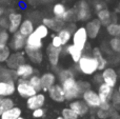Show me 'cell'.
Returning <instances> with one entry per match:
<instances>
[{
	"mask_svg": "<svg viewBox=\"0 0 120 119\" xmlns=\"http://www.w3.org/2000/svg\"><path fill=\"white\" fill-rule=\"evenodd\" d=\"M16 90L18 92V94L21 97H24V98H29V97L33 96V95L37 94V91L31 86V83L29 82V80L26 79H21L18 81L16 86Z\"/></svg>",
	"mask_w": 120,
	"mask_h": 119,
	"instance_id": "4",
	"label": "cell"
},
{
	"mask_svg": "<svg viewBox=\"0 0 120 119\" xmlns=\"http://www.w3.org/2000/svg\"><path fill=\"white\" fill-rule=\"evenodd\" d=\"M83 101L89 105V108H99L101 104V99H100L98 93H96L93 90H86L82 93Z\"/></svg>",
	"mask_w": 120,
	"mask_h": 119,
	"instance_id": "5",
	"label": "cell"
},
{
	"mask_svg": "<svg viewBox=\"0 0 120 119\" xmlns=\"http://www.w3.org/2000/svg\"><path fill=\"white\" fill-rule=\"evenodd\" d=\"M42 1H44V2H50V1H52V0H42Z\"/></svg>",
	"mask_w": 120,
	"mask_h": 119,
	"instance_id": "51",
	"label": "cell"
},
{
	"mask_svg": "<svg viewBox=\"0 0 120 119\" xmlns=\"http://www.w3.org/2000/svg\"><path fill=\"white\" fill-rule=\"evenodd\" d=\"M34 32H35L36 34H37L38 36H39L41 39H43V38L48 37L49 35V29L45 26V25L42 23V24H39L37 27H36L35 30H34Z\"/></svg>",
	"mask_w": 120,
	"mask_h": 119,
	"instance_id": "36",
	"label": "cell"
},
{
	"mask_svg": "<svg viewBox=\"0 0 120 119\" xmlns=\"http://www.w3.org/2000/svg\"><path fill=\"white\" fill-rule=\"evenodd\" d=\"M14 107V102H13L12 99L10 98H1L0 99V115H1L3 112H5L6 110L11 109V108Z\"/></svg>",
	"mask_w": 120,
	"mask_h": 119,
	"instance_id": "32",
	"label": "cell"
},
{
	"mask_svg": "<svg viewBox=\"0 0 120 119\" xmlns=\"http://www.w3.org/2000/svg\"><path fill=\"white\" fill-rule=\"evenodd\" d=\"M78 86H79V88H80V90L82 93L86 90H90V88H91L90 82H86V81H78Z\"/></svg>",
	"mask_w": 120,
	"mask_h": 119,
	"instance_id": "45",
	"label": "cell"
},
{
	"mask_svg": "<svg viewBox=\"0 0 120 119\" xmlns=\"http://www.w3.org/2000/svg\"><path fill=\"white\" fill-rule=\"evenodd\" d=\"M25 48V54L30 58V60L34 63H40L43 59V55L40 52V50H33V48Z\"/></svg>",
	"mask_w": 120,
	"mask_h": 119,
	"instance_id": "23",
	"label": "cell"
},
{
	"mask_svg": "<svg viewBox=\"0 0 120 119\" xmlns=\"http://www.w3.org/2000/svg\"><path fill=\"white\" fill-rule=\"evenodd\" d=\"M78 70L84 75H93L98 71V63L94 56L82 55L77 62Z\"/></svg>",
	"mask_w": 120,
	"mask_h": 119,
	"instance_id": "2",
	"label": "cell"
},
{
	"mask_svg": "<svg viewBox=\"0 0 120 119\" xmlns=\"http://www.w3.org/2000/svg\"><path fill=\"white\" fill-rule=\"evenodd\" d=\"M102 8H104V4H103V2H97V3L95 4V10L97 11H100V10H102Z\"/></svg>",
	"mask_w": 120,
	"mask_h": 119,
	"instance_id": "48",
	"label": "cell"
},
{
	"mask_svg": "<svg viewBox=\"0 0 120 119\" xmlns=\"http://www.w3.org/2000/svg\"><path fill=\"white\" fill-rule=\"evenodd\" d=\"M101 25L102 24L100 23V21L98 20L97 18L92 19L91 21H89V22L86 23V25H85L87 37L92 38V39H94V38L97 37V36L99 35L100 30H101Z\"/></svg>",
	"mask_w": 120,
	"mask_h": 119,
	"instance_id": "8",
	"label": "cell"
},
{
	"mask_svg": "<svg viewBox=\"0 0 120 119\" xmlns=\"http://www.w3.org/2000/svg\"><path fill=\"white\" fill-rule=\"evenodd\" d=\"M45 102V96L43 94H35L33 96L29 97L27 98V101H26V104H27V108L32 111L36 109H39V108H42Z\"/></svg>",
	"mask_w": 120,
	"mask_h": 119,
	"instance_id": "10",
	"label": "cell"
},
{
	"mask_svg": "<svg viewBox=\"0 0 120 119\" xmlns=\"http://www.w3.org/2000/svg\"><path fill=\"white\" fill-rule=\"evenodd\" d=\"M18 119H25V118H22V117H19Z\"/></svg>",
	"mask_w": 120,
	"mask_h": 119,
	"instance_id": "54",
	"label": "cell"
},
{
	"mask_svg": "<svg viewBox=\"0 0 120 119\" xmlns=\"http://www.w3.org/2000/svg\"><path fill=\"white\" fill-rule=\"evenodd\" d=\"M116 113V109L112 105L110 110H103V109H99L97 111V117L99 119H109L110 117H112L113 115H115Z\"/></svg>",
	"mask_w": 120,
	"mask_h": 119,
	"instance_id": "29",
	"label": "cell"
},
{
	"mask_svg": "<svg viewBox=\"0 0 120 119\" xmlns=\"http://www.w3.org/2000/svg\"><path fill=\"white\" fill-rule=\"evenodd\" d=\"M61 116L64 119H78V117H79L71 108H65V109L62 110Z\"/></svg>",
	"mask_w": 120,
	"mask_h": 119,
	"instance_id": "37",
	"label": "cell"
},
{
	"mask_svg": "<svg viewBox=\"0 0 120 119\" xmlns=\"http://www.w3.org/2000/svg\"><path fill=\"white\" fill-rule=\"evenodd\" d=\"M110 119H120V115H118V114H115V115H113L112 117H110Z\"/></svg>",
	"mask_w": 120,
	"mask_h": 119,
	"instance_id": "49",
	"label": "cell"
},
{
	"mask_svg": "<svg viewBox=\"0 0 120 119\" xmlns=\"http://www.w3.org/2000/svg\"><path fill=\"white\" fill-rule=\"evenodd\" d=\"M11 55V50L6 44H0V62H4Z\"/></svg>",
	"mask_w": 120,
	"mask_h": 119,
	"instance_id": "33",
	"label": "cell"
},
{
	"mask_svg": "<svg viewBox=\"0 0 120 119\" xmlns=\"http://www.w3.org/2000/svg\"><path fill=\"white\" fill-rule=\"evenodd\" d=\"M29 82L31 83V86H33L34 89H35L37 92H39V91H41V79H40L39 76L37 75H33L30 77L29 79Z\"/></svg>",
	"mask_w": 120,
	"mask_h": 119,
	"instance_id": "35",
	"label": "cell"
},
{
	"mask_svg": "<svg viewBox=\"0 0 120 119\" xmlns=\"http://www.w3.org/2000/svg\"><path fill=\"white\" fill-rule=\"evenodd\" d=\"M25 41H26V37L23 36L19 31L14 33L12 39V48L15 51H20L23 48H25Z\"/></svg>",
	"mask_w": 120,
	"mask_h": 119,
	"instance_id": "19",
	"label": "cell"
},
{
	"mask_svg": "<svg viewBox=\"0 0 120 119\" xmlns=\"http://www.w3.org/2000/svg\"><path fill=\"white\" fill-rule=\"evenodd\" d=\"M56 119H64V118H63V117H62V116H60V117H57Z\"/></svg>",
	"mask_w": 120,
	"mask_h": 119,
	"instance_id": "52",
	"label": "cell"
},
{
	"mask_svg": "<svg viewBox=\"0 0 120 119\" xmlns=\"http://www.w3.org/2000/svg\"><path fill=\"white\" fill-rule=\"evenodd\" d=\"M58 77H59L60 82H62V81H64L65 79H68V78L74 77V72H73L72 70H70V69L61 70V71H59V73H58Z\"/></svg>",
	"mask_w": 120,
	"mask_h": 119,
	"instance_id": "38",
	"label": "cell"
},
{
	"mask_svg": "<svg viewBox=\"0 0 120 119\" xmlns=\"http://www.w3.org/2000/svg\"><path fill=\"white\" fill-rule=\"evenodd\" d=\"M118 93L120 94V86H119V89H118Z\"/></svg>",
	"mask_w": 120,
	"mask_h": 119,
	"instance_id": "53",
	"label": "cell"
},
{
	"mask_svg": "<svg viewBox=\"0 0 120 119\" xmlns=\"http://www.w3.org/2000/svg\"><path fill=\"white\" fill-rule=\"evenodd\" d=\"M0 26L3 30L8 29V18H1L0 19Z\"/></svg>",
	"mask_w": 120,
	"mask_h": 119,
	"instance_id": "47",
	"label": "cell"
},
{
	"mask_svg": "<svg viewBox=\"0 0 120 119\" xmlns=\"http://www.w3.org/2000/svg\"><path fill=\"white\" fill-rule=\"evenodd\" d=\"M73 37V44L75 46H77L80 50H84L85 45H86V41H87V33L85 27H79L76 29V31L73 33L72 35Z\"/></svg>",
	"mask_w": 120,
	"mask_h": 119,
	"instance_id": "3",
	"label": "cell"
},
{
	"mask_svg": "<svg viewBox=\"0 0 120 119\" xmlns=\"http://www.w3.org/2000/svg\"><path fill=\"white\" fill-rule=\"evenodd\" d=\"M51 44H52L53 46H56V48H62V46H63L61 39H60V37L58 35L54 36V37L52 38V43Z\"/></svg>",
	"mask_w": 120,
	"mask_h": 119,
	"instance_id": "42",
	"label": "cell"
},
{
	"mask_svg": "<svg viewBox=\"0 0 120 119\" xmlns=\"http://www.w3.org/2000/svg\"><path fill=\"white\" fill-rule=\"evenodd\" d=\"M40 79H41V89L43 91H49V89L55 84L56 76L53 73H45L40 77Z\"/></svg>",
	"mask_w": 120,
	"mask_h": 119,
	"instance_id": "21",
	"label": "cell"
},
{
	"mask_svg": "<svg viewBox=\"0 0 120 119\" xmlns=\"http://www.w3.org/2000/svg\"><path fill=\"white\" fill-rule=\"evenodd\" d=\"M65 11H66L65 6H64L62 3H56L54 5V7H53V13H54L55 17H56V18H59V19L62 18L63 14L65 13Z\"/></svg>",
	"mask_w": 120,
	"mask_h": 119,
	"instance_id": "34",
	"label": "cell"
},
{
	"mask_svg": "<svg viewBox=\"0 0 120 119\" xmlns=\"http://www.w3.org/2000/svg\"><path fill=\"white\" fill-rule=\"evenodd\" d=\"M17 77L15 71L11 69H6V67H0V81L3 80H14V78Z\"/></svg>",
	"mask_w": 120,
	"mask_h": 119,
	"instance_id": "28",
	"label": "cell"
},
{
	"mask_svg": "<svg viewBox=\"0 0 120 119\" xmlns=\"http://www.w3.org/2000/svg\"><path fill=\"white\" fill-rule=\"evenodd\" d=\"M16 91L14 80H3L0 81V97H8L13 95Z\"/></svg>",
	"mask_w": 120,
	"mask_h": 119,
	"instance_id": "12",
	"label": "cell"
},
{
	"mask_svg": "<svg viewBox=\"0 0 120 119\" xmlns=\"http://www.w3.org/2000/svg\"><path fill=\"white\" fill-rule=\"evenodd\" d=\"M62 52V48H56L53 46L52 44L48 46L46 48V53H48V57H49V61L53 67H57L59 62V57L60 54Z\"/></svg>",
	"mask_w": 120,
	"mask_h": 119,
	"instance_id": "14",
	"label": "cell"
},
{
	"mask_svg": "<svg viewBox=\"0 0 120 119\" xmlns=\"http://www.w3.org/2000/svg\"><path fill=\"white\" fill-rule=\"evenodd\" d=\"M8 41V33L6 31L0 32V44H6Z\"/></svg>",
	"mask_w": 120,
	"mask_h": 119,
	"instance_id": "43",
	"label": "cell"
},
{
	"mask_svg": "<svg viewBox=\"0 0 120 119\" xmlns=\"http://www.w3.org/2000/svg\"><path fill=\"white\" fill-rule=\"evenodd\" d=\"M42 23L49 30H53V31L59 32L61 29H63V20L59 18H44L42 20Z\"/></svg>",
	"mask_w": 120,
	"mask_h": 119,
	"instance_id": "20",
	"label": "cell"
},
{
	"mask_svg": "<svg viewBox=\"0 0 120 119\" xmlns=\"http://www.w3.org/2000/svg\"><path fill=\"white\" fill-rule=\"evenodd\" d=\"M44 116V110L42 108L36 109L33 111V117L34 118H42Z\"/></svg>",
	"mask_w": 120,
	"mask_h": 119,
	"instance_id": "44",
	"label": "cell"
},
{
	"mask_svg": "<svg viewBox=\"0 0 120 119\" xmlns=\"http://www.w3.org/2000/svg\"><path fill=\"white\" fill-rule=\"evenodd\" d=\"M65 52L72 57L73 61L77 63L79 61V59L81 58V56H82L83 51L80 50V48H78L77 46H75L74 44H71V45H68L65 48Z\"/></svg>",
	"mask_w": 120,
	"mask_h": 119,
	"instance_id": "25",
	"label": "cell"
},
{
	"mask_svg": "<svg viewBox=\"0 0 120 119\" xmlns=\"http://www.w3.org/2000/svg\"><path fill=\"white\" fill-rule=\"evenodd\" d=\"M93 80H94V82H95V83H97V84H100V83H102V82H103V79H102V75H101V74H96V75H94Z\"/></svg>",
	"mask_w": 120,
	"mask_h": 119,
	"instance_id": "46",
	"label": "cell"
},
{
	"mask_svg": "<svg viewBox=\"0 0 120 119\" xmlns=\"http://www.w3.org/2000/svg\"><path fill=\"white\" fill-rule=\"evenodd\" d=\"M0 117L1 119H18L19 117H21V110L17 107H13L3 112L0 115Z\"/></svg>",
	"mask_w": 120,
	"mask_h": 119,
	"instance_id": "26",
	"label": "cell"
},
{
	"mask_svg": "<svg viewBox=\"0 0 120 119\" xmlns=\"http://www.w3.org/2000/svg\"><path fill=\"white\" fill-rule=\"evenodd\" d=\"M70 108L78 116H84L89 112V105L83 100H78V99H75L74 101H72L70 103Z\"/></svg>",
	"mask_w": 120,
	"mask_h": 119,
	"instance_id": "17",
	"label": "cell"
},
{
	"mask_svg": "<svg viewBox=\"0 0 120 119\" xmlns=\"http://www.w3.org/2000/svg\"><path fill=\"white\" fill-rule=\"evenodd\" d=\"M25 48H33V50H41V48H42V39L35 33V32H33L31 35H29L26 37Z\"/></svg>",
	"mask_w": 120,
	"mask_h": 119,
	"instance_id": "16",
	"label": "cell"
},
{
	"mask_svg": "<svg viewBox=\"0 0 120 119\" xmlns=\"http://www.w3.org/2000/svg\"><path fill=\"white\" fill-rule=\"evenodd\" d=\"M119 6H120V5H119Z\"/></svg>",
	"mask_w": 120,
	"mask_h": 119,
	"instance_id": "57",
	"label": "cell"
},
{
	"mask_svg": "<svg viewBox=\"0 0 120 119\" xmlns=\"http://www.w3.org/2000/svg\"><path fill=\"white\" fill-rule=\"evenodd\" d=\"M8 31L11 33H16L19 30L21 22H22V16L19 13H10L8 16Z\"/></svg>",
	"mask_w": 120,
	"mask_h": 119,
	"instance_id": "11",
	"label": "cell"
},
{
	"mask_svg": "<svg viewBox=\"0 0 120 119\" xmlns=\"http://www.w3.org/2000/svg\"><path fill=\"white\" fill-rule=\"evenodd\" d=\"M77 19L80 21L87 20L91 16V10H90V5L85 0H81L77 5V13H76Z\"/></svg>",
	"mask_w": 120,
	"mask_h": 119,
	"instance_id": "9",
	"label": "cell"
},
{
	"mask_svg": "<svg viewBox=\"0 0 120 119\" xmlns=\"http://www.w3.org/2000/svg\"><path fill=\"white\" fill-rule=\"evenodd\" d=\"M15 73H16L17 77L21 78V79H27L31 76H33L34 69L31 64H27V63L24 62L15 70Z\"/></svg>",
	"mask_w": 120,
	"mask_h": 119,
	"instance_id": "18",
	"label": "cell"
},
{
	"mask_svg": "<svg viewBox=\"0 0 120 119\" xmlns=\"http://www.w3.org/2000/svg\"><path fill=\"white\" fill-rule=\"evenodd\" d=\"M74 17H75V11H73V10H66L65 11V13L63 14V16H62V20L63 21H72L73 19H74Z\"/></svg>",
	"mask_w": 120,
	"mask_h": 119,
	"instance_id": "41",
	"label": "cell"
},
{
	"mask_svg": "<svg viewBox=\"0 0 120 119\" xmlns=\"http://www.w3.org/2000/svg\"><path fill=\"white\" fill-rule=\"evenodd\" d=\"M0 99H1V98H0Z\"/></svg>",
	"mask_w": 120,
	"mask_h": 119,
	"instance_id": "56",
	"label": "cell"
},
{
	"mask_svg": "<svg viewBox=\"0 0 120 119\" xmlns=\"http://www.w3.org/2000/svg\"><path fill=\"white\" fill-rule=\"evenodd\" d=\"M113 89L114 88L108 86V84L104 83V82L99 84V86H98V95H99L100 99H101V102H106V101L111 100L113 92H114Z\"/></svg>",
	"mask_w": 120,
	"mask_h": 119,
	"instance_id": "15",
	"label": "cell"
},
{
	"mask_svg": "<svg viewBox=\"0 0 120 119\" xmlns=\"http://www.w3.org/2000/svg\"><path fill=\"white\" fill-rule=\"evenodd\" d=\"M2 13H3V10H2L1 7H0V16H1V15H2Z\"/></svg>",
	"mask_w": 120,
	"mask_h": 119,
	"instance_id": "50",
	"label": "cell"
},
{
	"mask_svg": "<svg viewBox=\"0 0 120 119\" xmlns=\"http://www.w3.org/2000/svg\"><path fill=\"white\" fill-rule=\"evenodd\" d=\"M61 86L64 91V95H65V100L73 101L77 99L81 94L80 88L78 86V81L75 79L74 77H71L65 79L64 81L61 82Z\"/></svg>",
	"mask_w": 120,
	"mask_h": 119,
	"instance_id": "1",
	"label": "cell"
},
{
	"mask_svg": "<svg viewBox=\"0 0 120 119\" xmlns=\"http://www.w3.org/2000/svg\"><path fill=\"white\" fill-rule=\"evenodd\" d=\"M102 79L103 82L106 83L108 86L115 88V86L117 84L118 81V73L115 71V69L113 67H105V69L102 71Z\"/></svg>",
	"mask_w": 120,
	"mask_h": 119,
	"instance_id": "6",
	"label": "cell"
},
{
	"mask_svg": "<svg viewBox=\"0 0 120 119\" xmlns=\"http://www.w3.org/2000/svg\"><path fill=\"white\" fill-rule=\"evenodd\" d=\"M1 1H2V0H0V2H1Z\"/></svg>",
	"mask_w": 120,
	"mask_h": 119,
	"instance_id": "55",
	"label": "cell"
},
{
	"mask_svg": "<svg viewBox=\"0 0 120 119\" xmlns=\"http://www.w3.org/2000/svg\"><path fill=\"white\" fill-rule=\"evenodd\" d=\"M113 102V107L117 110H120V94L118 92H113V95H112V98H111Z\"/></svg>",
	"mask_w": 120,
	"mask_h": 119,
	"instance_id": "40",
	"label": "cell"
},
{
	"mask_svg": "<svg viewBox=\"0 0 120 119\" xmlns=\"http://www.w3.org/2000/svg\"><path fill=\"white\" fill-rule=\"evenodd\" d=\"M49 95H50L51 99L56 101V102H63L65 100L64 91L62 86L59 84H54L52 88L49 89Z\"/></svg>",
	"mask_w": 120,
	"mask_h": 119,
	"instance_id": "13",
	"label": "cell"
},
{
	"mask_svg": "<svg viewBox=\"0 0 120 119\" xmlns=\"http://www.w3.org/2000/svg\"><path fill=\"white\" fill-rule=\"evenodd\" d=\"M106 31L109 35L112 37H120V24L119 23H112L106 25Z\"/></svg>",
	"mask_w": 120,
	"mask_h": 119,
	"instance_id": "30",
	"label": "cell"
},
{
	"mask_svg": "<svg viewBox=\"0 0 120 119\" xmlns=\"http://www.w3.org/2000/svg\"><path fill=\"white\" fill-rule=\"evenodd\" d=\"M24 60H25L24 55L20 52H16L8 56V58L6 59V65H8V69L15 71L19 65L24 63Z\"/></svg>",
	"mask_w": 120,
	"mask_h": 119,
	"instance_id": "7",
	"label": "cell"
},
{
	"mask_svg": "<svg viewBox=\"0 0 120 119\" xmlns=\"http://www.w3.org/2000/svg\"><path fill=\"white\" fill-rule=\"evenodd\" d=\"M72 35H73V33H71L66 27H63V29H61L58 32V36L60 37V39H61L62 44H63V45H66V43L71 40Z\"/></svg>",
	"mask_w": 120,
	"mask_h": 119,
	"instance_id": "31",
	"label": "cell"
},
{
	"mask_svg": "<svg viewBox=\"0 0 120 119\" xmlns=\"http://www.w3.org/2000/svg\"><path fill=\"white\" fill-rule=\"evenodd\" d=\"M110 45L114 52L120 54V37H113V39L110 41Z\"/></svg>",
	"mask_w": 120,
	"mask_h": 119,
	"instance_id": "39",
	"label": "cell"
},
{
	"mask_svg": "<svg viewBox=\"0 0 120 119\" xmlns=\"http://www.w3.org/2000/svg\"><path fill=\"white\" fill-rule=\"evenodd\" d=\"M34 23L32 20H30V19H26V20L22 21L20 24V26H19V30L18 31L20 32L21 34H22L23 36H25V37H27L29 35H31L32 33L34 32Z\"/></svg>",
	"mask_w": 120,
	"mask_h": 119,
	"instance_id": "24",
	"label": "cell"
},
{
	"mask_svg": "<svg viewBox=\"0 0 120 119\" xmlns=\"http://www.w3.org/2000/svg\"><path fill=\"white\" fill-rule=\"evenodd\" d=\"M93 56H94V58L97 60L98 71H103L106 67V65H108V60H106V58H104V56L102 55V52L100 51V48H94Z\"/></svg>",
	"mask_w": 120,
	"mask_h": 119,
	"instance_id": "22",
	"label": "cell"
},
{
	"mask_svg": "<svg viewBox=\"0 0 120 119\" xmlns=\"http://www.w3.org/2000/svg\"><path fill=\"white\" fill-rule=\"evenodd\" d=\"M97 19L100 21L102 25H108L111 23L112 20V17H111V13L109 10H106L105 7L102 8V10L98 11L97 12Z\"/></svg>",
	"mask_w": 120,
	"mask_h": 119,
	"instance_id": "27",
	"label": "cell"
}]
</instances>
